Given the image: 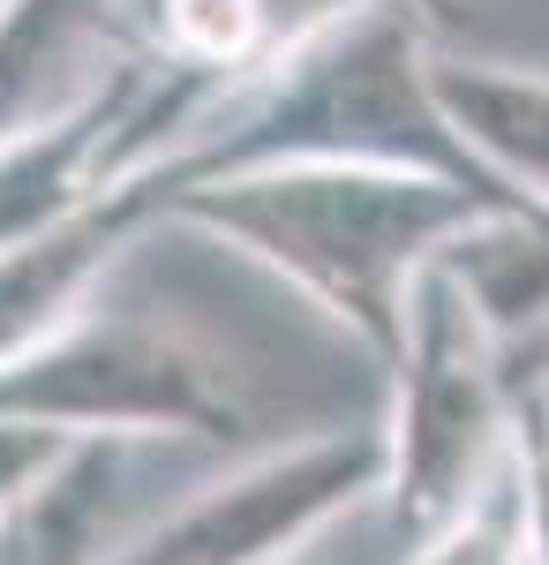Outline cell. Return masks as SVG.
Here are the masks:
<instances>
[{
	"label": "cell",
	"mask_w": 549,
	"mask_h": 565,
	"mask_svg": "<svg viewBox=\"0 0 549 565\" xmlns=\"http://www.w3.org/2000/svg\"><path fill=\"white\" fill-rule=\"evenodd\" d=\"M143 61L128 0H0V143L76 114Z\"/></svg>",
	"instance_id": "52a82bcc"
},
{
	"label": "cell",
	"mask_w": 549,
	"mask_h": 565,
	"mask_svg": "<svg viewBox=\"0 0 549 565\" xmlns=\"http://www.w3.org/2000/svg\"><path fill=\"white\" fill-rule=\"evenodd\" d=\"M482 218L527 212H505L437 174H391V167H263V174L204 181L166 204V226H196L263 264L279 287L324 309L384 377L407 348L415 279Z\"/></svg>",
	"instance_id": "7a4b0ae2"
},
{
	"label": "cell",
	"mask_w": 549,
	"mask_h": 565,
	"mask_svg": "<svg viewBox=\"0 0 549 565\" xmlns=\"http://www.w3.org/2000/svg\"><path fill=\"white\" fill-rule=\"evenodd\" d=\"M429 90L444 121L489 174L549 212V76L505 61H452L429 53Z\"/></svg>",
	"instance_id": "9c48e42d"
},
{
	"label": "cell",
	"mask_w": 549,
	"mask_h": 565,
	"mask_svg": "<svg viewBox=\"0 0 549 565\" xmlns=\"http://www.w3.org/2000/svg\"><path fill=\"white\" fill-rule=\"evenodd\" d=\"M143 84H151V61H128L76 114L0 143V257L45 242L53 226H68L76 212H90L98 196L121 189V136Z\"/></svg>",
	"instance_id": "8992f818"
},
{
	"label": "cell",
	"mask_w": 549,
	"mask_h": 565,
	"mask_svg": "<svg viewBox=\"0 0 549 565\" xmlns=\"http://www.w3.org/2000/svg\"><path fill=\"white\" fill-rule=\"evenodd\" d=\"M121 445H76L0 521V565H114L121 535Z\"/></svg>",
	"instance_id": "30bf717a"
},
{
	"label": "cell",
	"mask_w": 549,
	"mask_h": 565,
	"mask_svg": "<svg viewBox=\"0 0 549 565\" xmlns=\"http://www.w3.org/2000/svg\"><path fill=\"white\" fill-rule=\"evenodd\" d=\"M151 226H166L159 189L151 181H128L114 196H98L90 212H76L68 226H53L45 242L8 249L0 257V362H15V354H31L39 340H53L61 324H76L90 309V287Z\"/></svg>",
	"instance_id": "ba28073f"
},
{
	"label": "cell",
	"mask_w": 549,
	"mask_h": 565,
	"mask_svg": "<svg viewBox=\"0 0 549 565\" xmlns=\"http://www.w3.org/2000/svg\"><path fill=\"white\" fill-rule=\"evenodd\" d=\"M61 452H76V445H53V437H23V430H0V521L39 490L53 468H61Z\"/></svg>",
	"instance_id": "4fadbf2b"
},
{
	"label": "cell",
	"mask_w": 549,
	"mask_h": 565,
	"mask_svg": "<svg viewBox=\"0 0 549 565\" xmlns=\"http://www.w3.org/2000/svg\"><path fill=\"white\" fill-rule=\"evenodd\" d=\"M512 452L527 476V521H535V565H549V377L519 370V415H512Z\"/></svg>",
	"instance_id": "7c38bea8"
},
{
	"label": "cell",
	"mask_w": 549,
	"mask_h": 565,
	"mask_svg": "<svg viewBox=\"0 0 549 565\" xmlns=\"http://www.w3.org/2000/svg\"><path fill=\"white\" fill-rule=\"evenodd\" d=\"M384 423L271 445L189 505H173L166 521L128 535L114 565H294L354 505H384Z\"/></svg>",
	"instance_id": "5b68a950"
},
{
	"label": "cell",
	"mask_w": 549,
	"mask_h": 565,
	"mask_svg": "<svg viewBox=\"0 0 549 565\" xmlns=\"http://www.w3.org/2000/svg\"><path fill=\"white\" fill-rule=\"evenodd\" d=\"M407 565H535V521H527V476L512 452L497 476L466 498L452 521L415 543Z\"/></svg>",
	"instance_id": "8fae6325"
},
{
	"label": "cell",
	"mask_w": 549,
	"mask_h": 565,
	"mask_svg": "<svg viewBox=\"0 0 549 565\" xmlns=\"http://www.w3.org/2000/svg\"><path fill=\"white\" fill-rule=\"evenodd\" d=\"M241 423L234 392L181 332L151 317L84 309L31 354L0 362V430L53 445H143V437H218Z\"/></svg>",
	"instance_id": "277c9868"
},
{
	"label": "cell",
	"mask_w": 549,
	"mask_h": 565,
	"mask_svg": "<svg viewBox=\"0 0 549 565\" xmlns=\"http://www.w3.org/2000/svg\"><path fill=\"white\" fill-rule=\"evenodd\" d=\"M263 167H391L474 189L505 212H542L466 151L437 90L415 0H369L294 39L256 84H241L204 129L151 174L159 212L204 181L263 174Z\"/></svg>",
	"instance_id": "6da1fadb"
},
{
	"label": "cell",
	"mask_w": 549,
	"mask_h": 565,
	"mask_svg": "<svg viewBox=\"0 0 549 565\" xmlns=\"http://www.w3.org/2000/svg\"><path fill=\"white\" fill-rule=\"evenodd\" d=\"M384 385V513L407 543H422L512 460L519 415V348L497 340L444 257L407 295V348Z\"/></svg>",
	"instance_id": "3957f363"
}]
</instances>
